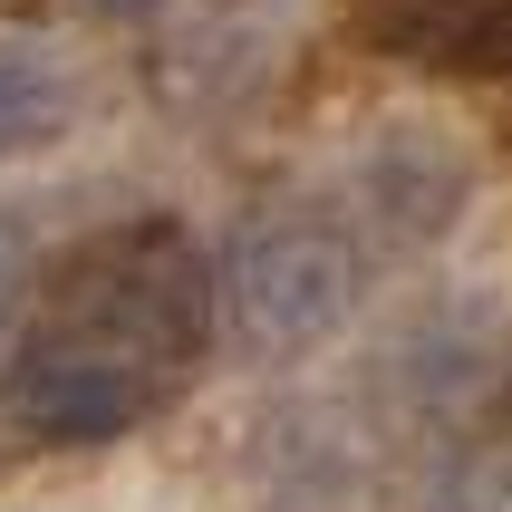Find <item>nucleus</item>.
<instances>
[{
    "instance_id": "obj_1",
    "label": "nucleus",
    "mask_w": 512,
    "mask_h": 512,
    "mask_svg": "<svg viewBox=\"0 0 512 512\" xmlns=\"http://www.w3.org/2000/svg\"><path fill=\"white\" fill-rule=\"evenodd\" d=\"M213 339V271L174 213H136L116 232H87L78 252L39 281L10 368L0 416L29 445H116L194 377Z\"/></svg>"
},
{
    "instance_id": "obj_2",
    "label": "nucleus",
    "mask_w": 512,
    "mask_h": 512,
    "mask_svg": "<svg viewBox=\"0 0 512 512\" xmlns=\"http://www.w3.org/2000/svg\"><path fill=\"white\" fill-rule=\"evenodd\" d=\"M232 310H242V339L252 348H319L358 300V252H348L329 223H300V213H271L232 242Z\"/></svg>"
},
{
    "instance_id": "obj_3",
    "label": "nucleus",
    "mask_w": 512,
    "mask_h": 512,
    "mask_svg": "<svg viewBox=\"0 0 512 512\" xmlns=\"http://www.w3.org/2000/svg\"><path fill=\"white\" fill-rule=\"evenodd\" d=\"M358 39L406 68L503 78L512 68V0H358Z\"/></svg>"
},
{
    "instance_id": "obj_4",
    "label": "nucleus",
    "mask_w": 512,
    "mask_h": 512,
    "mask_svg": "<svg viewBox=\"0 0 512 512\" xmlns=\"http://www.w3.org/2000/svg\"><path fill=\"white\" fill-rule=\"evenodd\" d=\"M78 116V68L58 39H29V29H0V165L29 155V145H58Z\"/></svg>"
},
{
    "instance_id": "obj_5",
    "label": "nucleus",
    "mask_w": 512,
    "mask_h": 512,
    "mask_svg": "<svg viewBox=\"0 0 512 512\" xmlns=\"http://www.w3.org/2000/svg\"><path fill=\"white\" fill-rule=\"evenodd\" d=\"M20 290H29V232L0 223V319L20 310Z\"/></svg>"
}]
</instances>
